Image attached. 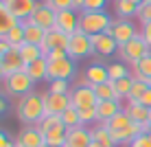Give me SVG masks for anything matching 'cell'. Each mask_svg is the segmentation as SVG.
<instances>
[{
	"label": "cell",
	"mask_w": 151,
	"mask_h": 147,
	"mask_svg": "<svg viewBox=\"0 0 151 147\" xmlns=\"http://www.w3.org/2000/svg\"><path fill=\"white\" fill-rule=\"evenodd\" d=\"M77 75V64L70 57L64 59H48V81H72Z\"/></svg>",
	"instance_id": "obj_6"
},
{
	"label": "cell",
	"mask_w": 151,
	"mask_h": 147,
	"mask_svg": "<svg viewBox=\"0 0 151 147\" xmlns=\"http://www.w3.org/2000/svg\"><path fill=\"white\" fill-rule=\"evenodd\" d=\"M88 147H101V145H99V143H94V140H92V143L88 145Z\"/></svg>",
	"instance_id": "obj_50"
},
{
	"label": "cell",
	"mask_w": 151,
	"mask_h": 147,
	"mask_svg": "<svg viewBox=\"0 0 151 147\" xmlns=\"http://www.w3.org/2000/svg\"><path fill=\"white\" fill-rule=\"evenodd\" d=\"M92 143V134L88 125H79V127L68 130V136H66V147H88Z\"/></svg>",
	"instance_id": "obj_17"
},
{
	"label": "cell",
	"mask_w": 151,
	"mask_h": 147,
	"mask_svg": "<svg viewBox=\"0 0 151 147\" xmlns=\"http://www.w3.org/2000/svg\"><path fill=\"white\" fill-rule=\"evenodd\" d=\"M22 27H24V42H27V44L42 46V42L46 40V33H48V31L40 29V27H37V24H35L31 18L22 20Z\"/></svg>",
	"instance_id": "obj_18"
},
{
	"label": "cell",
	"mask_w": 151,
	"mask_h": 147,
	"mask_svg": "<svg viewBox=\"0 0 151 147\" xmlns=\"http://www.w3.org/2000/svg\"><path fill=\"white\" fill-rule=\"evenodd\" d=\"M132 77L134 79H147V77H151V53L145 55L142 59H138L136 64H132Z\"/></svg>",
	"instance_id": "obj_26"
},
{
	"label": "cell",
	"mask_w": 151,
	"mask_h": 147,
	"mask_svg": "<svg viewBox=\"0 0 151 147\" xmlns=\"http://www.w3.org/2000/svg\"><path fill=\"white\" fill-rule=\"evenodd\" d=\"M20 55H22V59H24V64H33V62H37L40 57H44V53H42V49L40 46H35V44H27L24 42L22 46H20Z\"/></svg>",
	"instance_id": "obj_29"
},
{
	"label": "cell",
	"mask_w": 151,
	"mask_h": 147,
	"mask_svg": "<svg viewBox=\"0 0 151 147\" xmlns=\"http://www.w3.org/2000/svg\"><path fill=\"white\" fill-rule=\"evenodd\" d=\"M94 55V46H92V38L86 35L83 31H77V33L70 35L68 42V57L70 59H83V57Z\"/></svg>",
	"instance_id": "obj_5"
},
{
	"label": "cell",
	"mask_w": 151,
	"mask_h": 147,
	"mask_svg": "<svg viewBox=\"0 0 151 147\" xmlns=\"http://www.w3.org/2000/svg\"><path fill=\"white\" fill-rule=\"evenodd\" d=\"M55 29L64 35H72L79 31V13L68 9V11H57V22Z\"/></svg>",
	"instance_id": "obj_14"
},
{
	"label": "cell",
	"mask_w": 151,
	"mask_h": 147,
	"mask_svg": "<svg viewBox=\"0 0 151 147\" xmlns=\"http://www.w3.org/2000/svg\"><path fill=\"white\" fill-rule=\"evenodd\" d=\"M4 40H7V44L11 46V49H20V46L24 44V27H22V22L9 31V33L4 35Z\"/></svg>",
	"instance_id": "obj_31"
},
{
	"label": "cell",
	"mask_w": 151,
	"mask_h": 147,
	"mask_svg": "<svg viewBox=\"0 0 151 147\" xmlns=\"http://www.w3.org/2000/svg\"><path fill=\"white\" fill-rule=\"evenodd\" d=\"M92 90H94L99 101H121L114 81H105V83H99V86H92Z\"/></svg>",
	"instance_id": "obj_24"
},
{
	"label": "cell",
	"mask_w": 151,
	"mask_h": 147,
	"mask_svg": "<svg viewBox=\"0 0 151 147\" xmlns=\"http://www.w3.org/2000/svg\"><path fill=\"white\" fill-rule=\"evenodd\" d=\"M2 68H4V72H7V77L27 68V64H24V59H22V55H20V49H9V53L2 57Z\"/></svg>",
	"instance_id": "obj_19"
},
{
	"label": "cell",
	"mask_w": 151,
	"mask_h": 147,
	"mask_svg": "<svg viewBox=\"0 0 151 147\" xmlns=\"http://www.w3.org/2000/svg\"><path fill=\"white\" fill-rule=\"evenodd\" d=\"M136 20L140 22V27L151 22V0H142L138 4V11H136Z\"/></svg>",
	"instance_id": "obj_34"
},
{
	"label": "cell",
	"mask_w": 151,
	"mask_h": 147,
	"mask_svg": "<svg viewBox=\"0 0 151 147\" xmlns=\"http://www.w3.org/2000/svg\"><path fill=\"white\" fill-rule=\"evenodd\" d=\"M18 24H20L18 18H13V15L9 13L4 7L0 9V38H4V35H7L13 27H18Z\"/></svg>",
	"instance_id": "obj_30"
},
{
	"label": "cell",
	"mask_w": 151,
	"mask_h": 147,
	"mask_svg": "<svg viewBox=\"0 0 151 147\" xmlns=\"http://www.w3.org/2000/svg\"><path fill=\"white\" fill-rule=\"evenodd\" d=\"M57 125H64V121H61V117H55V114H46L44 119L37 123V127L42 130V134L44 132H48V130H53L57 127Z\"/></svg>",
	"instance_id": "obj_36"
},
{
	"label": "cell",
	"mask_w": 151,
	"mask_h": 147,
	"mask_svg": "<svg viewBox=\"0 0 151 147\" xmlns=\"http://www.w3.org/2000/svg\"><path fill=\"white\" fill-rule=\"evenodd\" d=\"M4 7V0H0V9H2Z\"/></svg>",
	"instance_id": "obj_51"
},
{
	"label": "cell",
	"mask_w": 151,
	"mask_h": 147,
	"mask_svg": "<svg viewBox=\"0 0 151 147\" xmlns=\"http://www.w3.org/2000/svg\"><path fill=\"white\" fill-rule=\"evenodd\" d=\"M125 112L132 117L134 123H149V108H145L142 103H138V101H127Z\"/></svg>",
	"instance_id": "obj_25"
},
{
	"label": "cell",
	"mask_w": 151,
	"mask_h": 147,
	"mask_svg": "<svg viewBox=\"0 0 151 147\" xmlns=\"http://www.w3.org/2000/svg\"><path fill=\"white\" fill-rule=\"evenodd\" d=\"M64 147H66V145H64Z\"/></svg>",
	"instance_id": "obj_54"
},
{
	"label": "cell",
	"mask_w": 151,
	"mask_h": 147,
	"mask_svg": "<svg viewBox=\"0 0 151 147\" xmlns=\"http://www.w3.org/2000/svg\"><path fill=\"white\" fill-rule=\"evenodd\" d=\"M140 103H142L145 108H151V88H149L147 92H145V97L140 99Z\"/></svg>",
	"instance_id": "obj_47"
},
{
	"label": "cell",
	"mask_w": 151,
	"mask_h": 147,
	"mask_svg": "<svg viewBox=\"0 0 151 147\" xmlns=\"http://www.w3.org/2000/svg\"><path fill=\"white\" fill-rule=\"evenodd\" d=\"M110 81V72H107V66L103 64H90L83 70V83H88V86H99V83H105Z\"/></svg>",
	"instance_id": "obj_16"
},
{
	"label": "cell",
	"mask_w": 151,
	"mask_h": 147,
	"mask_svg": "<svg viewBox=\"0 0 151 147\" xmlns=\"http://www.w3.org/2000/svg\"><path fill=\"white\" fill-rule=\"evenodd\" d=\"M107 72H110V81H118V79H125L129 77V68L123 64V62H114V64H107Z\"/></svg>",
	"instance_id": "obj_32"
},
{
	"label": "cell",
	"mask_w": 151,
	"mask_h": 147,
	"mask_svg": "<svg viewBox=\"0 0 151 147\" xmlns=\"http://www.w3.org/2000/svg\"><path fill=\"white\" fill-rule=\"evenodd\" d=\"M44 2L50 4L55 11H68V9H72V0H44Z\"/></svg>",
	"instance_id": "obj_41"
},
{
	"label": "cell",
	"mask_w": 151,
	"mask_h": 147,
	"mask_svg": "<svg viewBox=\"0 0 151 147\" xmlns=\"http://www.w3.org/2000/svg\"><path fill=\"white\" fill-rule=\"evenodd\" d=\"M7 79V72H4V68H2V62H0V81H4Z\"/></svg>",
	"instance_id": "obj_49"
},
{
	"label": "cell",
	"mask_w": 151,
	"mask_h": 147,
	"mask_svg": "<svg viewBox=\"0 0 151 147\" xmlns=\"http://www.w3.org/2000/svg\"><path fill=\"white\" fill-rule=\"evenodd\" d=\"M0 147H15V140L2 130H0Z\"/></svg>",
	"instance_id": "obj_42"
},
{
	"label": "cell",
	"mask_w": 151,
	"mask_h": 147,
	"mask_svg": "<svg viewBox=\"0 0 151 147\" xmlns=\"http://www.w3.org/2000/svg\"><path fill=\"white\" fill-rule=\"evenodd\" d=\"M107 0H86L83 4V11H105Z\"/></svg>",
	"instance_id": "obj_40"
},
{
	"label": "cell",
	"mask_w": 151,
	"mask_h": 147,
	"mask_svg": "<svg viewBox=\"0 0 151 147\" xmlns=\"http://www.w3.org/2000/svg\"><path fill=\"white\" fill-rule=\"evenodd\" d=\"M132 2H136V4H140V2H142V0H132Z\"/></svg>",
	"instance_id": "obj_52"
},
{
	"label": "cell",
	"mask_w": 151,
	"mask_h": 147,
	"mask_svg": "<svg viewBox=\"0 0 151 147\" xmlns=\"http://www.w3.org/2000/svg\"><path fill=\"white\" fill-rule=\"evenodd\" d=\"M70 99H72V108L81 110V108H94L99 103L94 90H92V86H88V83H81V86L72 88L70 90Z\"/></svg>",
	"instance_id": "obj_9"
},
{
	"label": "cell",
	"mask_w": 151,
	"mask_h": 147,
	"mask_svg": "<svg viewBox=\"0 0 151 147\" xmlns=\"http://www.w3.org/2000/svg\"><path fill=\"white\" fill-rule=\"evenodd\" d=\"M149 123H151V108H149Z\"/></svg>",
	"instance_id": "obj_53"
},
{
	"label": "cell",
	"mask_w": 151,
	"mask_h": 147,
	"mask_svg": "<svg viewBox=\"0 0 151 147\" xmlns=\"http://www.w3.org/2000/svg\"><path fill=\"white\" fill-rule=\"evenodd\" d=\"M64 57H68V51H53L46 59H64Z\"/></svg>",
	"instance_id": "obj_45"
},
{
	"label": "cell",
	"mask_w": 151,
	"mask_h": 147,
	"mask_svg": "<svg viewBox=\"0 0 151 147\" xmlns=\"http://www.w3.org/2000/svg\"><path fill=\"white\" fill-rule=\"evenodd\" d=\"M140 35L145 38V42H147L149 49H151V22H149V24H145V27L140 29Z\"/></svg>",
	"instance_id": "obj_43"
},
{
	"label": "cell",
	"mask_w": 151,
	"mask_h": 147,
	"mask_svg": "<svg viewBox=\"0 0 151 147\" xmlns=\"http://www.w3.org/2000/svg\"><path fill=\"white\" fill-rule=\"evenodd\" d=\"M27 72L35 83L48 79V59H46V57H40L37 62H33V64L27 66Z\"/></svg>",
	"instance_id": "obj_22"
},
{
	"label": "cell",
	"mask_w": 151,
	"mask_h": 147,
	"mask_svg": "<svg viewBox=\"0 0 151 147\" xmlns=\"http://www.w3.org/2000/svg\"><path fill=\"white\" fill-rule=\"evenodd\" d=\"M132 123H134V121H132V117H129V114H127V112L123 110V112H118V114H116L114 119H110L107 123H103V125H105V127L110 130V132H121V130L129 127Z\"/></svg>",
	"instance_id": "obj_28"
},
{
	"label": "cell",
	"mask_w": 151,
	"mask_h": 147,
	"mask_svg": "<svg viewBox=\"0 0 151 147\" xmlns=\"http://www.w3.org/2000/svg\"><path fill=\"white\" fill-rule=\"evenodd\" d=\"M66 136H68V127H66V125H57V127L44 132V143L48 147H64Z\"/></svg>",
	"instance_id": "obj_21"
},
{
	"label": "cell",
	"mask_w": 151,
	"mask_h": 147,
	"mask_svg": "<svg viewBox=\"0 0 151 147\" xmlns=\"http://www.w3.org/2000/svg\"><path fill=\"white\" fill-rule=\"evenodd\" d=\"M83 4H86V0H72V11L81 13L83 11Z\"/></svg>",
	"instance_id": "obj_46"
},
{
	"label": "cell",
	"mask_w": 151,
	"mask_h": 147,
	"mask_svg": "<svg viewBox=\"0 0 151 147\" xmlns=\"http://www.w3.org/2000/svg\"><path fill=\"white\" fill-rule=\"evenodd\" d=\"M68 108H72V99L70 94H57V92H44V110L46 114H55L61 117Z\"/></svg>",
	"instance_id": "obj_8"
},
{
	"label": "cell",
	"mask_w": 151,
	"mask_h": 147,
	"mask_svg": "<svg viewBox=\"0 0 151 147\" xmlns=\"http://www.w3.org/2000/svg\"><path fill=\"white\" fill-rule=\"evenodd\" d=\"M147 90H149V86H147L142 79H134V83H132V92H129L127 101H138V103H140V99L145 97V92H147Z\"/></svg>",
	"instance_id": "obj_33"
},
{
	"label": "cell",
	"mask_w": 151,
	"mask_h": 147,
	"mask_svg": "<svg viewBox=\"0 0 151 147\" xmlns=\"http://www.w3.org/2000/svg\"><path fill=\"white\" fill-rule=\"evenodd\" d=\"M31 20H33L40 29L53 31L55 29V22H57V11L50 7V4H46L44 0H42V2L37 4V9L33 11V15H31Z\"/></svg>",
	"instance_id": "obj_10"
},
{
	"label": "cell",
	"mask_w": 151,
	"mask_h": 147,
	"mask_svg": "<svg viewBox=\"0 0 151 147\" xmlns=\"http://www.w3.org/2000/svg\"><path fill=\"white\" fill-rule=\"evenodd\" d=\"M44 134L37 125H24L15 138V147H44Z\"/></svg>",
	"instance_id": "obj_12"
},
{
	"label": "cell",
	"mask_w": 151,
	"mask_h": 147,
	"mask_svg": "<svg viewBox=\"0 0 151 147\" xmlns=\"http://www.w3.org/2000/svg\"><path fill=\"white\" fill-rule=\"evenodd\" d=\"M138 33L140 31L136 29V24L132 20H112V27L107 29V35H112L118 46H125L127 42H132Z\"/></svg>",
	"instance_id": "obj_7"
},
{
	"label": "cell",
	"mask_w": 151,
	"mask_h": 147,
	"mask_svg": "<svg viewBox=\"0 0 151 147\" xmlns=\"http://www.w3.org/2000/svg\"><path fill=\"white\" fill-rule=\"evenodd\" d=\"M70 81H61V79H57V81H48V92H57V94H70Z\"/></svg>",
	"instance_id": "obj_39"
},
{
	"label": "cell",
	"mask_w": 151,
	"mask_h": 147,
	"mask_svg": "<svg viewBox=\"0 0 151 147\" xmlns=\"http://www.w3.org/2000/svg\"><path fill=\"white\" fill-rule=\"evenodd\" d=\"M15 117H18V121L22 125H37L46 117L44 94L33 90V92L24 94V97H20L18 103H15Z\"/></svg>",
	"instance_id": "obj_1"
},
{
	"label": "cell",
	"mask_w": 151,
	"mask_h": 147,
	"mask_svg": "<svg viewBox=\"0 0 151 147\" xmlns=\"http://www.w3.org/2000/svg\"><path fill=\"white\" fill-rule=\"evenodd\" d=\"M68 42H70V35H64L59 33L57 29L48 31L46 33V40L42 42V53H44V57H48L53 51H68Z\"/></svg>",
	"instance_id": "obj_13"
},
{
	"label": "cell",
	"mask_w": 151,
	"mask_h": 147,
	"mask_svg": "<svg viewBox=\"0 0 151 147\" xmlns=\"http://www.w3.org/2000/svg\"><path fill=\"white\" fill-rule=\"evenodd\" d=\"M92 46H94V55L99 57H110L114 53H118V44L112 35L101 33V35H92Z\"/></svg>",
	"instance_id": "obj_15"
},
{
	"label": "cell",
	"mask_w": 151,
	"mask_h": 147,
	"mask_svg": "<svg viewBox=\"0 0 151 147\" xmlns=\"http://www.w3.org/2000/svg\"><path fill=\"white\" fill-rule=\"evenodd\" d=\"M125 106H121V101H99L96 103V117L99 123H107L110 119H114L118 112H123Z\"/></svg>",
	"instance_id": "obj_20"
},
{
	"label": "cell",
	"mask_w": 151,
	"mask_h": 147,
	"mask_svg": "<svg viewBox=\"0 0 151 147\" xmlns=\"http://www.w3.org/2000/svg\"><path fill=\"white\" fill-rule=\"evenodd\" d=\"M110 27H112V18L107 11H81L79 13V31H83L90 38L107 33Z\"/></svg>",
	"instance_id": "obj_2"
},
{
	"label": "cell",
	"mask_w": 151,
	"mask_h": 147,
	"mask_svg": "<svg viewBox=\"0 0 151 147\" xmlns=\"http://www.w3.org/2000/svg\"><path fill=\"white\" fill-rule=\"evenodd\" d=\"M37 4H40V0H4V9H7L13 18H18L20 22L31 18L33 11L37 9Z\"/></svg>",
	"instance_id": "obj_11"
},
{
	"label": "cell",
	"mask_w": 151,
	"mask_h": 147,
	"mask_svg": "<svg viewBox=\"0 0 151 147\" xmlns=\"http://www.w3.org/2000/svg\"><path fill=\"white\" fill-rule=\"evenodd\" d=\"M90 134H92V140L99 143L101 147H116V143H114V138H112V132H110L103 123L90 127Z\"/></svg>",
	"instance_id": "obj_23"
},
{
	"label": "cell",
	"mask_w": 151,
	"mask_h": 147,
	"mask_svg": "<svg viewBox=\"0 0 151 147\" xmlns=\"http://www.w3.org/2000/svg\"><path fill=\"white\" fill-rule=\"evenodd\" d=\"M7 99H4V94H0V114H4V112H7Z\"/></svg>",
	"instance_id": "obj_48"
},
{
	"label": "cell",
	"mask_w": 151,
	"mask_h": 147,
	"mask_svg": "<svg viewBox=\"0 0 151 147\" xmlns=\"http://www.w3.org/2000/svg\"><path fill=\"white\" fill-rule=\"evenodd\" d=\"M9 49H11V46L7 44V40H4V38H0V62H2V57L9 53Z\"/></svg>",
	"instance_id": "obj_44"
},
{
	"label": "cell",
	"mask_w": 151,
	"mask_h": 147,
	"mask_svg": "<svg viewBox=\"0 0 151 147\" xmlns=\"http://www.w3.org/2000/svg\"><path fill=\"white\" fill-rule=\"evenodd\" d=\"M79 119H81V125L96 123V121H99V117H96V106L94 108H81L79 110Z\"/></svg>",
	"instance_id": "obj_38"
},
{
	"label": "cell",
	"mask_w": 151,
	"mask_h": 147,
	"mask_svg": "<svg viewBox=\"0 0 151 147\" xmlns=\"http://www.w3.org/2000/svg\"><path fill=\"white\" fill-rule=\"evenodd\" d=\"M151 53V49H149V44L145 42L142 35H136L132 42H127L125 46H118V55H121V59H123V64L127 62V64H136L138 59H142L145 55H149Z\"/></svg>",
	"instance_id": "obj_4"
},
{
	"label": "cell",
	"mask_w": 151,
	"mask_h": 147,
	"mask_svg": "<svg viewBox=\"0 0 151 147\" xmlns=\"http://www.w3.org/2000/svg\"><path fill=\"white\" fill-rule=\"evenodd\" d=\"M132 83H134V77H132V75L125 77V79L114 81V86H116V92H118V97H121V99H127V97H129V92H132Z\"/></svg>",
	"instance_id": "obj_37"
},
{
	"label": "cell",
	"mask_w": 151,
	"mask_h": 147,
	"mask_svg": "<svg viewBox=\"0 0 151 147\" xmlns=\"http://www.w3.org/2000/svg\"><path fill=\"white\" fill-rule=\"evenodd\" d=\"M2 83H4V94H11V97H18V99L29 94V92H33V86H35V81L29 77L27 68L20 70V72L9 75Z\"/></svg>",
	"instance_id": "obj_3"
},
{
	"label": "cell",
	"mask_w": 151,
	"mask_h": 147,
	"mask_svg": "<svg viewBox=\"0 0 151 147\" xmlns=\"http://www.w3.org/2000/svg\"><path fill=\"white\" fill-rule=\"evenodd\" d=\"M61 121H64V125H66L68 130H72V127H79V125H81L79 110H77V108H68L64 114H61Z\"/></svg>",
	"instance_id": "obj_35"
},
{
	"label": "cell",
	"mask_w": 151,
	"mask_h": 147,
	"mask_svg": "<svg viewBox=\"0 0 151 147\" xmlns=\"http://www.w3.org/2000/svg\"><path fill=\"white\" fill-rule=\"evenodd\" d=\"M114 7H116V15H118L121 20L136 18L138 4H136V2H132V0H114Z\"/></svg>",
	"instance_id": "obj_27"
}]
</instances>
